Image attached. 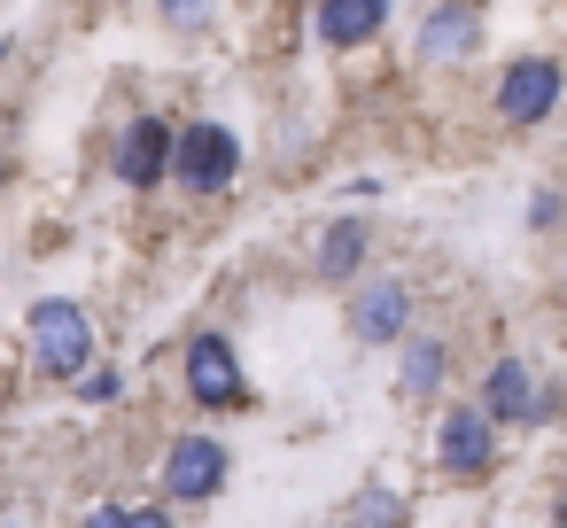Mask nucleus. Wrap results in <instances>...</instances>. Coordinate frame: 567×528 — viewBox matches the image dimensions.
Wrapping results in <instances>:
<instances>
[{
    "instance_id": "1",
    "label": "nucleus",
    "mask_w": 567,
    "mask_h": 528,
    "mask_svg": "<svg viewBox=\"0 0 567 528\" xmlns=\"http://www.w3.org/2000/svg\"><path fill=\"white\" fill-rule=\"evenodd\" d=\"M24 334H32V358H40L48 381H79L94 365V319L71 296H40L32 319H24Z\"/></svg>"
},
{
    "instance_id": "2",
    "label": "nucleus",
    "mask_w": 567,
    "mask_h": 528,
    "mask_svg": "<svg viewBox=\"0 0 567 528\" xmlns=\"http://www.w3.org/2000/svg\"><path fill=\"white\" fill-rule=\"evenodd\" d=\"M172 179H179L187 195H226V187L241 179V141H234V125H210V117L179 125V148H172Z\"/></svg>"
},
{
    "instance_id": "3",
    "label": "nucleus",
    "mask_w": 567,
    "mask_h": 528,
    "mask_svg": "<svg viewBox=\"0 0 567 528\" xmlns=\"http://www.w3.org/2000/svg\"><path fill=\"white\" fill-rule=\"evenodd\" d=\"M559 94H567V71L551 63V55H513L505 71H497V117L513 125V133H528V125H544L551 110H559Z\"/></svg>"
},
{
    "instance_id": "4",
    "label": "nucleus",
    "mask_w": 567,
    "mask_h": 528,
    "mask_svg": "<svg viewBox=\"0 0 567 528\" xmlns=\"http://www.w3.org/2000/svg\"><path fill=\"white\" fill-rule=\"evenodd\" d=\"M482 0H435V9L412 24V55L427 63V71H458V63H474L482 55Z\"/></svg>"
},
{
    "instance_id": "5",
    "label": "nucleus",
    "mask_w": 567,
    "mask_h": 528,
    "mask_svg": "<svg viewBox=\"0 0 567 528\" xmlns=\"http://www.w3.org/2000/svg\"><path fill=\"white\" fill-rule=\"evenodd\" d=\"M435 458H443L451 482H482V474L497 466V420H489L482 396H474V404H451V412L435 420Z\"/></svg>"
},
{
    "instance_id": "6",
    "label": "nucleus",
    "mask_w": 567,
    "mask_h": 528,
    "mask_svg": "<svg viewBox=\"0 0 567 528\" xmlns=\"http://www.w3.org/2000/svg\"><path fill=\"white\" fill-rule=\"evenodd\" d=\"M226 482H234V451L218 435H172V451H164V497L210 505Z\"/></svg>"
},
{
    "instance_id": "7",
    "label": "nucleus",
    "mask_w": 567,
    "mask_h": 528,
    "mask_svg": "<svg viewBox=\"0 0 567 528\" xmlns=\"http://www.w3.org/2000/svg\"><path fill=\"white\" fill-rule=\"evenodd\" d=\"M179 373H187V396H195L203 412H234V404H249V373H241V358H234L226 334H195L187 358H179Z\"/></svg>"
},
{
    "instance_id": "8",
    "label": "nucleus",
    "mask_w": 567,
    "mask_h": 528,
    "mask_svg": "<svg viewBox=\"0 0 567 528\" xmlns=\"http://www.w3.org/2000/svg\"><path fill=\"white\" fill-rule=\"evenodd\" d=\"M404 327H412V288H404L396 272L358 280V296H350V334H358L365 350H381V342H404Z\"/></svg>"
},
{
    "instance_id": "9",
    "label": "nucleus",
    "mask_w": 567,
    "mask_h": 528,
    "mask_svg": "<svg viewBox=\"0 0 567 528\" xmlns=\"http://www.w3.org/2000/svg\"><path fill=\"white\" fill-rule=\"evenodd\" d=\"M172 148H179V133H172L164 117H133V125L117 133V179H125L133 195H148V187L172 172Z\"/></svg>"
},
{
    "instance_id": "10",
    "label": "nucleus",
    "mask_w": 567,
    "mask_h": 528,
    "mask_svg": "<svg viewBox=\"0 0 567 528\" xmlns=\"http://www.w3.org/2000/svg\"><path fill=\"white\" fill-rule=\"evenodd\" d=\"M482 404H489L497 427H536V420H551V396H536L528 358H497L489 381H482Z\"/></svg>"
},
{
    "instance_id": "11",
    "label": "nucleus",
    "mask_w": 567,
    "mask_h": 528,
    "mask_svg": "<svg viewBox=\"0 0 567 528\" xmlns=\"http://www.w3.org/2000/svg\"><path fill=\"white\" fill-rule=\"evenodd\" d=\"M381 24H389V0H319V48H334V55L365 48Z\"/></svg>"
},
{
    "instance_id": "12",
    "label": "nucleus",
    "mask_w": 567,
    "mask_h": 528,
    "mask_svg": "<svg viewBox=\"0 0 567 528\" xmlns=\"http://www.w3.org/2000/svg\"><path fill=\"white\" fill-rule=\"evenodd\" d=\"M365 249H373V234H365L358 218H334V226L319 234V249H311V265H319V280H358V265H365Z\"/></svg>"
},
{
    "instance_id": "13",
    "label": "nucleus",
    "mask_w": 567,
    "mask_h": 528,
    "mask_svg": "<svg viewBox=\"0 0 567 528\" xmlns=\"http://www.w3.org/2000/svg\"><path fill=\"white\" fill-rule=\"evenodd\" d=\"M443 373H451V350H443L435 334L404 342V365H396V389H404V396H435V389H443Z\"/></svg>"
},
{
    "instance_id": "14",
    "label": "nucleus",
    "mask_w": 567,
    "mask_h": 528,
    "mask_svg": "<svg viewBox=\"0 0 567 528\" xmlns=\"http://www.w3.org/2000/svg\"><path fill=\"white\" fill-rule=\"evenodd\" d=\"M71 389H79L86 404H117V396H125V373H117V365H86Z\"/></svg>"
},
{
    "instance_id": "15",
    "label": "nucleus",
    "mask_w": 567,
    "mask_h": 528,
    "mask_svg": "<svg viewBox=\"0 0 567 528\" xmlns=\"http://www.w3.org/2000/svg\"><path fill=\"white\" fill-rule=\"evenodd\" d=\"M342 520H404V497H389V489H358V497L342 505Z\"/></svg>"
},
{
    "instance_id": "16",
    "label": "nucleus",
    "mask_w": 567,
    "mask_h": 528,
    "mask_svg": "<svg viewBox=\"0 0 567 528\" xmlns=\"http://www.w3.org/2000/svg\"><path fill=\"white\" fill-rule=\"evenodd\" d=\"M156 9H164V24H172V32H195V24H210L218 0H156Z\"/></svg>"
},
{
    "instance_id": "17",
    "label": "nucleus",
    "mask_w": 567,
    "mask_h": 528,
    "mask_svg": "<svg viewBox=\"0 0 567 528\" xmlns=\"http://www.w3.org/2000/svg\"><path fill=\"white\" fill-rule=\"evenodd\" d=\"M528 226H559V195H536L528 203Z\"/></svg>"
},
{
    "instance_id": "18",
    "label": "nucleus",
    "mask_w": 567,
    "mask_h": 528,
    "mask_svg": "<svg viewBox=\"0 0 567 528\" xmlns=\"http://www.w3.org/2000/svg\"><path fill=\"white\" fill-rule=\"evenodd\" d=\"M551 513H559V520H567V489H559V505H551Z\"/></svg>"
},
{
    "instance_id": "19",
    "label": "nucleus",
    "mask_w": 567,
    "mask_h": 528,
    "mask_svg": "<svg viewBox=\"0 0 567 528\" xmlns=\"http://www.w3.org/2000/svg\"><path fill=\"white\" fill-rule=\"evenodd\" d=\"M0 187H9V156H0Z\"/></svg>"
}]
</instances>
